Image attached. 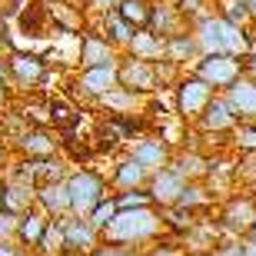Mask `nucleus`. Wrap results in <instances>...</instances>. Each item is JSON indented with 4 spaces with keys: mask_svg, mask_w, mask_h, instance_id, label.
<instances>
[{
    "mask_svg": "<svg viewBox=\"0 0 256 256\" xmlns=\"http://www.w3.org/2000/svg\"><path fill=\"white\" fill-rule=\"evenodd\" d=\"M163 60L176 64L180 70H190V66L196 64L200 60V47H196V40H193L190 30H180V34H173V37L163 40Z\"/></svg>",
    "mask_w": 256,
    "mask_h": 256,
    "instance_id": "nucleus-21",
    "label": "nucleus"
},
{
    "mask_svg": "<svg viewBox=\"0 0 256 256\" xmlns=\"http://www.w3.org/2000/svg\"><path fill=\"white\" fill-rule=\"evenodd\" d=\"M190 34L196 40L200 54H233V57H243L250 50V44H253V30L230 24L226 17H220L216 10H210V14L193 20Z\"/></svg>",
    "mask_w": 256,
    "mask_h": 256,
    "instance_id": "nucleus-1",
    "label": "nucleus"
},
{
    "mask_svg": "<svg viewBox=\"0 0 256 256\" xmlns=\"http://www.w3.org/2000/svg\"><path fill=\"white\" fill-rule=\"evenodd\" d=\"M240 64H243V76L256 80V37H253V44H250V50L240 57Z\"/></svg>",
    "mask_w": 256,
    "mask_h": 256,
    "instance_id": "nucleus-38",
    "label": "nucleus"
},
{
    "mask_svg": "<svg viewBox=\"0 0 256 256\" xmlns=\"http://www.w3.org/2000/svg\"><path fill=\"white\" fill-rule=\"evenodd\" d=\"M7 60V76H10V90H20V94H37L44 74L50 70L47 57L40 50H27V47H14L4 54Z\"/></svg>",
    "mask_w": 256,
    "mask_h": 256,
    "instance_id": "nucleus-3",
    "label": "nucleus"
},
{
    "mask_svg": "<svg viewBox=\"0 0 256 256\" xmlns=\"http://www.w3.org/2000/svg\"><path fill=\"white\" fill-rule=\"evenodd\" d=\"M0 256H17V246L10 240H0Z\"/></svg>",
    "mask_w": 256,
    "mask_h": 256,
    "instance_id": "nucleus-43",
    "label": "nucleus"
},
{
    "mask_svg": "<svg viewBox=\"0 0 256 256\" xmlns=\"http://www.w3.org/2000/svg\"><path fill=\"white\" fill-rule=\"evenodd\" d=\"M116 4H120V0H86L84 14H90V17H100V14H114Z\"/></svg>",
    "mask_w": 256,
    "mask_h": 256,
    "instance_id": "nucleus-37",
    "label": "nucleus"
},
{
    "mask_svg": "<svg viewBox=\"0 0 256 256\" xmlns=\"http://www.w3.org/2000/svg\"><path fill=\"white\" fill-rule=\"evenodd\" d=\"M146 256H180V253H176L173 246H153V250H150Z\"/></svg>",
    "mask_w": 256,
    "mask_h": 256,
    "instance_id": "nucleus-42",
    "label": "nucleus"
},
{
    "mask_svg": "<svg viewBox=\"0 0 256 256\" xmlns=\"http://www.w3.org/2000/svg\"><path fill=\"white\" fill-rule=\"evenodd\" d=\"M86 256H140V250H136V246H126V243H104V246L96 243V246L90 250Z\"/></svg>",
    "mask_w": 256,
    "mask_h": 256,
    "instance_id": "nucleus-36",
    "label": "nucleus"
},
{
    "mask_svg": "<svg viewBox=\"0 0 256 256\" xmlns=\"http://www.w3.org/2000/svg\"><path fill=\"white\" fill-rule=\"evenodd\" d=\"M230 140L240 153H256V120H240L230 130Z\"/></svg>",
    "mask_w": 256,
    "mask_h": 256,
    "instance_id": "nucleus-31",
    "label": "nucleus"
},
{
    "mask_svg": "<svg viewBox=\"0 0 256 256\" xmlns=\"http://www.w3.org/2000/svg\"><path fill=\"white\" fill-rule=\"evenodd\" d=\"M34 206L44 210L50 220L66 216V213H70V193H66V180H54V183H40V186H34Z\"/></svg>",
    "mask_w": 256,
    "mask_h": 256,
    "instance_id": "nucleus-17",
    "label": "nucleus"
},
{
    "mask_svg": "<svg viewBox=\"0 0 256 256\" xmlns=\"http://www.w3.org/2000/svg\"><path fill=\"white\" fill-rule=\"evenodd\" d=\"M256 220V200L246 196V193H240V196H230L223 203V213H220V223L230 230V233H240V236H246L250 226H253Z\"/></svg>",
    "mask_w": 256,
    "mask_h": 256,
    "instance_id": "nucleus-15",
    "label": "nucleus"
},
{
    "mask_svg": "<svg viewBox=\"0 0 256 256\" xmlns=\"http://www.w3.org/2000/svg\"><path fill=\"white\" fill-rule=\"evenodd\" d=\"M66 86H70V96L96 104L106 90H114V86H116V64L84 66V70H76L74 76H66Z\"/></svg>",
    "mask_w": 256,
    "mask_h": 256,
    "instance_id": "nucleus-7",
    "label": "nucleus"
},
{
    "mask_svg": "<svg viewBox=\"0 0 256 256\" xmlns=\"http://www.w3.org/2000/svg\"><path fill=\"white\" fill-rule=\"evenodd\" d=\"M114 216H116L114 193H110V196H104V200H100V203H96L94 210H90V213H86V220H90V226H94L96 233H104V226H106V223H110Z\"/></svg>",
    "mask_w": 256,
    "mask_h": 256,
    "instance_id": "nucleus-33",
    "label": "nucleus"
},
{
    "mask_svg": "<svg viewBox=\"0 0 256 256\" xmlns=\"http://www.w3.org/2000/svg\"><path fill=\"white\" fill-rule=\"evenodd\" d=\"M60 226H64V253H90L96 246V233L90 226V220L86 216H74V213H66V216H57Z\"/></svg>",
    "mask_w": 256,
    "mask_h": 256,
    "instance_id": "nucleus-14",
    "label": "nucleus"
},
{
    "mask_svg": "<svg viewBox=\"0 0 256 256\" xmlns=\"http://www.w3.org/2000/svg\"><path fill=\"white\" fill-rule=\"evenodd\" d=\"M236 124H240V120H236V114H233V106L226 104V96L213 94L190 126H196V130L206 133V136H230V130H233Z\"/></svg>",
    "mask_w": 256,
    "mask_h": 256,
    "instance_id": "nucleus-9",
    "label": "nucleus"
},
{
    "mask_svg": "<svg viewBox=\"0 0 256 256\" xmlns=\"http://www.w3.org/2000/svg\"><path fill=\"white\" fill-rule=\"evenodd\" d=\"M4 163H7V143L0 140V166H4Z\"/></svg>",
    "mask_w": 256,
    "mask_h": 256,
    "instance_id": "nucleus-48",
    "label": "nucleus"
},
{
    "mask_svg": "<svg viewBox=\"0 0 256 256\" xmlns=\"http://www.w3.org/2000/svg\"><path fill=\"white\" fill-rule=\"evenodd\" d=\"M116 54L110 44H106L94 27H84L76 34V70H84V66H104V64H116Z\"/></svg>",
    "mask_w": 256,
    "mask_h": 256,
    "instance_id": "nucleus-10",
    "label": "nucleus"
},
{
    "mask_svg": "<svg viewBox=\"0 0 256 256\" xmlns=\"http://www.w3.org/2000/svg\"><path fill=\"white\" fill-rule=\"evenodd\" d=\"M34 206V186L20 180H4V200H0V210H7L14 216L27 213Z\"/></svg>",
    "mask_w": 256,
    "mask_h": 256,
    "instance_id": "nucleus-27",
    "label": "nucleus"
},
{
    "mask_svg": "<svg viewBox=\"0 0 256 256\" xmlns=\"http://www.w3.org/2000/svg\"><path fill=\"white\" fill-rule=\"evenodd\" d=\"M20 156H57L60 153V133L54 126H27L14 140Z\"/></svg>",
    "mask_w": 256,
    "mask_h": 256,
    "instance_id": "nucleus-11",
    "label": "nucleus"
},
{
    "mask_svg": "<svg viewBox=\"0 0 256 256\" xmlns=\"http://www.w3.org/2000/svg\"><path fill=\"white\" fill-rule=\"evenodd\" d=\"M114 14L124 24H130L133 30H140V27H146V17H150V0H120Z\"/></svg>",
    "mask_w": 256,
    "mask_h": 256,
    "instance_id": "nucleus-29",
    "label": "nucleus"
},
{
    "mask_svg": "<svg viewBox=\"0 0 256 256\" xmlns=\"http://www.w3.org/2000/svg\"><path fill=\"white\" fill-rule=\"evenodd\" d=\"M190 70L206 86H213L216 94H223L236 76H243V64H240V57H233V54H200V60Z\"/></svg>",
    "mask_w": 256,
    "mask_h": 256,
    "instance_id": "nucleus-6",
    "label": "nucleus"
},
{
    "mask_svg": "<svg viewBox=\"0 0 256 256\" xmlns=\"http://www.w3.org/2000/svg\"><path fill=\"white\" fill-rule=\"evenodd\" d=\"M66 193H70V213L74 216H86L106 196V180L100 173L80 166V170L66 173Z\"/></svg>",
    "mask_w": 256,
    "mask_h": 256,
    "instance_id": "nucleus-4",
    "label": "nucleus"
},
{
    "mask_svg": "<svg viewBox=\"0 0 256 256\" xmlns=\"http://www.w3.org/2000/svg\"><path fill=\"white\" fill-rule=\"evenodd\" d=\"M246 240H256V220H253V226H250V233H246Z\"/></svg>",
    "mask_w": 256,
    "mask_h": 256,
    "instance_id": "nucleus-49",
    "label": "nucleus"
},
{
    "mask_svg": "<svg viewBox=\"0 0 256 256\" xmlns=\"http://www.w3.org/2000/svg\"><path fill=\"white\" fill-rule=\"evenodd\" d=\"M146 100H150V96L133 94L126 86H114V90H106V94L96 100V106L106 110L110 116H124V114H146Z\"/></svg>",
    "mask_w": 256,
    "mask_h": 256,
    "instance_id": "nucleus-18",
    "label": "nucleus"
},
{
    "mask_svg": "<svg viewBox=\"0 0 256 256\" xmlns=\"http://www.w3.org/2000/svg\"><path fill=\"white\" fill-rule=\"evenodd\" d=\"M0 86H10V76H7V60L0 57Z\"/></svg>",
    "mask_w": 256,
    "mask_h": 256,
    "instance_id": "nucleus-46",
    "label": "nucleus"
},
{
    "mask_svg": "<svg viewBox=\"0 0 256 256\" xmlns=\"http://www.w3.org/2000/svg\"><path fill=\"white\" fill-rule=\"evenodd\" d=\"M124 54H133V57H140V60L156 64V60H163V37H156L150 27H140V30H133V37H130Z\"/></svg>",
    "mask_w": 256,
    "mask_h": 256,
    "instance_id": "nucleus-26",
    "label": "nucleus"
},
{
    "mask_svg": "<svg viewBox=\"0 0 256 256\" xmlns=\"http://www.w3.org/2000/svg\"><path fill=\"white\" fill-rule=\"evenodd\" d=\"M116 86H126L133 94L150 96L156 94V70L150 60H140L133 54H120L116 57Z\"/></svg>",
    "mask_w": 256,
    "mask_h": 256,
    "instance_id": "nucleus-8",
    "label": "nucleus"
},
{
    "mask_svg": "<svg viewBox=\"0 0 256 256\" xmlns=\"http://www.w3.org/2000/svg\"><path fill=\"white\" fill-rule=\"evenodd\" d=\"M146 180H150V170L143 166V163H136L126 153L124 160L114 166V173H110V183H114V190H136V186H146Z\"/></svg>",
    "mask_w": 256,
    "mask_h": 256,
    "instance_id": "nucleus-24",
    "label": "nucleus"
},
{
    "mask_svg": "<svg viewBox=\"0 0 256 256\" xmlns=\"http://www.w3.org/2000/svg\"><path fill=\"white\" fill-rule=\"evenodd\" d=\"M243 253H246V256H256V240H243Z\"/></svg>",
    "mask_w": 256,
    "mask_h": 256,
    "instance_id": "nucleus-47",
    "label": "nucleus"
},
{
    "mask_svg": "<svg viewBox=\"0 0 256 256\" xmlns=\"http://www.w3.org/2000/svg\"><path fill=\"white\" fill-rule=\"evenodd\" d=\"M47 213L37 206H30L27 213H20L17 216V226H14V236H17L20 246H37L40 236H44V226H47Z\"/></svg>",
    "mask_w": 256,
    "mask_h": 256,
    "instance_id": "nucleus-25",
    "label": "nucleus"
},
{
    "mask_svg": "<svg viewBox=\"0 0 256 256\" xmlns=\"http://www.w3.org/2000/svg\"><path fill=\"white\" fill-rule=\"evenodd\" d=\"M14 226H17V216L7 213V210H0V240H10L14 236Z\"/></svg>",
    "mask_w": 256,
    "mask_h": 256,
    "instance_id": "nucleus-39",
    "label": "nucleus"
},
{
    "mask_svg": "<svg viewBox=\"0 0 256 256\" xmlns=\"http://www.w3.org/2000/svg\"><path fill=\"white\" fill-rule=\"evenodd\" d=\"M246 4V17H250V27H256V0H243Z\"/></svg>",
    "mask_w": 256,
    "mask_h": 256,
    "instance_id": "nucleus-44",
    "label": "nucleus"
},
{
    "mask_svg": "<svg viewBox=\"0 0 256 256\" xmlns=\"http://www.w3.org/2000/svg\"><path fill=\"white\" fill-rule=\"evenodd\" d=\"M130 156L153 173V170H160V166H166L173 153L156 133H140V136H133V143H130Z\"/></svg>",
    "mask_w": 256,
    "mask_h": 256,
    "instance_id": "nucleus-16",
    "label": "nucleus"
},
{
    "mask_svg": "<svg viewBox=\"0 0 256 256\" xmlns=\"http://www.w3.org/2000/svg\"><path fill=\"white\" fill-rule=\"evenodd\" d=\"M0 200H4V180H0Z\"/></svg>",
    "mask_w": 256,
    "mask_h": 256,
    "instance_id": "nucleus-50",
    "label": "nucleus"
},
{
    "mask_svg": "<svg viewBox=\"0 0 256 256\" xmlns=\"http://www.w3.org/2000/svg\"><path fill=\"white\" fill-rule=\"evenodd\" d=\"M206 256H246V253H243V243H226V246L213 250V253H206Z\"/></svg>",
    "mask_w": 256,
    "mask_h": 256,
    "instance_id": "nucleus-40",
    "label": "nucleus"
},
{
    "mask_svg": "<svg viewBox=\"0 0 256 256\" xmlns=\"http://www.w3.org/2000/svg\"><path fill=\"white\" fill-rule=\"evenodd\" d=\"M94 30L116 50V54H124L126 44H130V37H133V27L124 24L116 14H100V17H94Z\"/></svg>",
    "mask_w": 256,
    "mask_h": 256,
    "instance_id": "nucleus-23",
    "label": "nucleus"
},
{
    "mask_svg": "<svg viewBox=\"0 0 256 256\" xmlns=\"http://www.w3.org/2000/svg\"><path fill=\"white\" fill-rule=\"evenodd\" d=\"M47 110H50V126L57 133H70L80 126V104L74 96H64V94L47 96Z\"/></svg>",
    "mask_w": 256,
    "mask_h": 256,
    "instance_id": "nucleus-22",
    "label": "nucleus"
},
{
    "mask_svg": "<svg viewBox=\"0 0 256 256\" xmlns=\"http://www.w3.org/2000/svg\"><path fill=\"white\" fill-rule=\"evenodd\" d=\"M170 166L180 173L183 180H203V176H206V166H210V156H203V153H196V150L176 153V156H170Z\"/></svg>",
    "mask_w": 256,
    "mask_h": 256,
    "instance_id": "nucleus-28",
    "label": "nucleus"
},
{
    "mask_svg": "<svg viewBox=\"0 0 256 256\" xmlns=\"http://www.w3.org/2000/svg\"><path fill=\"white\" fill-rule=\"evenodd\" d=\"M34 250H40V253H47V256L64 253V226H60V220H47L44 236H40V243Z\"/></svg>",
    "mask_w": 256,
    "mask_h": 256,
    "instance_id": "nucleus-30",
    "label": "nucleus"
},
{
    "mask_svg": "<svg viewBox=\"0 0 256 256\" xmlns=\"http://www.w3.org/2000/svg\"><path fill=\"white\" fill-rule=\"evenodd\" d=\"M17 256H27V253H17Z\"/></svg>",
    "mask_w": 256,
    "mask_h": 256,
    "instance_id": "nucleus-51",
    "label": "nucleus"
},
{
    "mask_svg": "<svg viewBox=\"0 0 256 256\" xmlns=\"http://www.w3.org/2000/svg\"><path fill=\"white\" fill-rule=\"evenodd\" d=\"M163 216L156 206H136V210H116V216L104 226V243H126V246H136V243H150L163 233Z\"/></svg>",
    "mask_w": 256,
    "mask_h": 256,
    "instance_id": "nucleus-2",
    "label": "nucleus"
},
{
    "mask_svg": "<svg viewBox=\"0 0 256 256\" xmlns=\"http://www.w3.org/2000/svg\"><path fill=\"white\" fill-rule=\"evenodd\" d=\"M183 183H186V180L173 170L170 163H166V166H160V170H153L150 180H146V193H150L153 206H156V210L173 206V203H176V196H180V190H183Z\"/></svg>",
    "mask_w": 256,
    "mask_h": 256,
    "instance_id": "nucleus-12",
    "label": "nucleus"
},
{
    "mask_svg": "<svg viewBox=\"0 0 256 256\" xmlns=\"http://www.w3.org/2000/svg\"><path fill=\"white\" fill-rule=\"evenodd\" d=\"M114 203H116V210L153 206V200H150V193H146V186H136V190H120V193H114Z\"/></svg>",
    "mask_w": 256,
    "mask_h": 256,
    "instance_id": "nucleus-34",
    "label": "nucleus"
},
{
    "mask_svg": "<svg viewBox=\"0 0 256 256\" xmlns=\"http://www.w3.org/2000/svg\"><path fill=\"white\" fill-rule=\"evenodd\" d=\"M44 10H47L54 30H60V34H80V30L86 27L84 7H76V4H70V0H47Z\"/></svg>",
    "mask_w": 256,
    "mask_h": 256,
    "instance_id": "nucleus-20",
    "label": "nucleus"
},
{
    "mask_svg": "<svg viewBox=\"0 0 256 256\" xmlns=\"http://www.w3.org/2000/svg\"><path fill=\"white\" fill-rule=\"evenodd\" d=\"M173 4H176V10H180L190 24L196 17H203V14H210V10H213V0H173Z\"/></svg>",
    "mask_w": 256,
    "mask_h": 256,
    "instance_id": "nucleus-35",
    "label": "nucleus"
},
{
    "mask_svg": "<svg viewBox=\"0 0 256 256\" xmlns=\"http://www.w3.org/2000/svg\"><path fill=\"white\" fill-rule=\"evenodd\" d=\"M146 27L156 34V37H173L180 30H190V20L183 17L173 0H150V17H146Z\"/></svg>",
    "mask_w": 256,
    "mask_h": 256,
    "instance_id": "nucleus-13",
    "label": "nucleus"
},
{
    "mask_svg": "<svg viewBox=\"0 0 256 256\" xmlns=\"http://www.w3.org/2000/svg\"><path fill=\"white\" fill-rule=\"evenodd\" d=\"M14 104V94H10V86H0V114Z\"/></svg>",
    "mask_w": 256,
    "mask_h": 256,
    "instance_id": "nucleus-41",
    "label": "nucleus"
},
{
    "mask_svg": "<svg viewBox=\"0 0 256 256\" xmlns=\"http://www.w3.org/2000/svg\"><path fill=\"white\" fill-rule=\"evenodd\" d=\"M223 96H226V104L233 106L236 120H256V80L236 76V80L223 90Z\"/></svg>",
    "mask_w": 256,
    "mask_h": 256,
    "instance_id": "nucleus-19",
    "label": "nucleus"
},
{
    "mask_svg": "<svg viewBox=\"0 0 256 256\" xmlns=\"http://www.w3.org/2000/svg\"><path fill=\"white\" fill-rule=\"evenodd\" d=\"M4 30H7V24H0V57H4V54L10 50V44H7V34H4Z\"/></svg>",
    "mask_w": 256,
    "mask_h": 256,
    "instance_id": "nucleus-45",
    "label": "nucleus"
},
{
    "mask_svg": "<svg viewBox=\"0 0 256 256\" xmlns=\"http://www.w3.org/2000/svg\"><path fill=\"white\" fill-rule=\"evenodd\" d=\"M216 94L213 86H206L203 80H200L193 70H186V74L176 80V84L170 86V96H173V114L180 116V120H186V124H193L200 116V110L206 106V100Z\"/></svg>",
    "mask_w": 256,
    "mask_h": 256,
    "instance_id": "nucleus-5",
    "label": "nucleus"
},
{
    "mask_svg": "<svg viewBox=\"0 0 256 256\" xmlns=\"http://www.w3.org/2000/svg\"><path fill=\"white\" fill-rule=\"evenodd\" d=\"M213 10H216L220 17H226L230 24H236V27H250L246 4L243 0H213Z\"/></svg>",
    "mask_w": 256,
    "mask_h": 256,
    "instance_id": "nucleus-32",
    "label": "nucleus"
}]
</instances>
